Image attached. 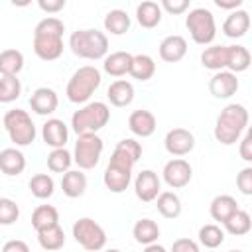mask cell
<instances>
[{
    "instance_id": "cell-9",
    "label": "cell",
    "mask_w": 252,
    "mask_h": 252,
    "mask_svg": "<svg viewBox=\"0 0 252 252\" xmlns=\"http://www.w3.org/2000/svg\"><path fill=\"white\" fill-rule=\"evenodd\" d=\"M73 238L89 252H98L106 246L104 228L91 217H81L73 222Z\"/></svg>"
},
{
    "instance_id": "cell-31",
    "label": "cell",
    "mask_w": 252,
    "mask_h": 252,
    "mask_svg": "<svg viewBox=\"0 0 252 252\" xmlns=\"http://www.w3.org/2000/svg\"><path fill=\"white\" fill-rule=\"evenodd\" d=\"M156 207L165 219H177L181 215V199L173 191H161L156 197Z\"/></svg>"
},
{
    "instance_id": "cell-1",
    "label": "cell",
    "mask_w": 252,
    "mask_h": 252,
    "mask_svg": "<svg viewBox=\"0 0 252 252\" xmlns=\"http://www.w3.org/2000/svg\"><path fill=\"white\" fill-rule=\"evenodd\" d=\"M248 126V110L244 104L230 102L226 104L215 122V140L222 146H232L240 140Z\"/></svg>"
},
{
    "instance_id": "cell-48",
    "label": "cell",
    "mask_w": 252,
    "mask_h": 252,
    "mask_svg": "<svg viewBox=\"0 0 252 252\" xmlns=\"http://www.w3.org/2000/svg\"><path fill=\"white\" fill-rule=\"evenodd\" d=\"M215 4L220 8V10H238L242 6V0H215Z\"/></svg>"
},
{
    "instance_id": "cell-47",
    "label": "cell",
    "mask_w": 252,
    "mask_h": 252,
    "mask_svg": "<svg viewBox=\"0 0 252 252\" xmlns=\"http://www.w3.org/2000/svg\"><path fill=\"white\" fill-rule=\"evenodd\" d=\"M2 252H30V246L24 242V240H8L4 246H2Z\"/></svg>"
},
{
    "instance_id": "cell-4",
    "label": "cell",
    "mask_w": 252,
    "mask_h": 252,
    "mask_svg": "<svg viewBox=\"0 0 252 252\" xmlns=\"http://www.w3.org/2000/svg\"><path fill=\"white\" fill-rule=\"evenodd\" d=\"M110 120V108L102 100L87 102L71 116V128L77 136L81 134H96L102 130Z\"/></svg>"
},
{
    "instance_id": "cell-36",
    "label": "cell",
    "mask_w": 252,
    "mask_h": 252,
    "mask_svg": "<svg viewBox=\"0 0 252 252\" xmlns=\"http://www.w3.org/2000/svg\"><path fill=\"white\" fill-rule=\"evenodd\" d=\"M32 195L35 199H49L55 191V181L49 173H35L28 183Z\"/></svg>"
},
{
    "instance_id": "cell-37",
    "label": "cell",
    "mask_w": 252,
    "mask_h": 252,
    "mask_svg": "<svg viewBox=\"0 0 252 252\" xmlns=\"http://www.w3.org/2000/svg\"><path fill=\"white\" fill-rule=\"evenodd\" d=\"M71 163H73V154L65 148L51 150L49 156H47V167L53 173H67Z\"/></svg>"
},
{
    "instance_id": "cell-29",
    "label": "cell",
    "mask_w": 252,
    "mask_h": 252,
    "mask_svg": "<svg viewBox=\"0 0 252 252\" xmlns=\"http://www.w3.org/2000/svg\"><path fill=\"white\" fill-rule=\"evenodd\" d=\"M130 24H132L130 16L124 10H120V8H114V10L106 12V16L102 20L104 30L108 33H112V35H124L130 30Z\"/></svg>"
},
{
    "instance_id": "cell-26",
    "label": "cell",
    "mask_w": 252,
    "mask_h": 252,
    "mask_svg": "<svg viewBox=\"0 0 252 252\" xmlns=\"http://www.w3.org/2000/svg\"><path fill=\"white\" fill-rule=\"evenodd\" d=\"M236 211H238V203L232 195H217L211 201V207H209V213H211L213 220H219V222H224Z\"/></svg>"
},
{
    "instance_id": "cell-23",
    "label": "cell",
    "mask_w": 252,
    "mask_h": 252,
    "mask_svg": "<svg viewBox=\"0 0 252 252\" xmlns=\"http://www.w3.org/2000/svg\"><path fill=\"white\" fill-rule=\"evenodd\" d=\"M161 8L158 2H152V0H146V2H140L136 6V20L142 28L146 30H154L159 26L161 22Z\"/></svg>"
},
{
    "instance_id": "cell-51",
    "label": "cell",
    "mask_w": 252,
    "mask_h": 252,
    "mask_svg": "<svg viewBox=\"0 0 252 252\" xmlns=\"http://www.w3.org/2000/svg\"><path fill=\"white\" fill-rule=\"evenodd\" d=\"M228 252H242V250H228Z\"/></svg>"
},
{
    "instance_id": "cell-39",
    "label": "cell",
    "mask_w": 252,
    "mask_h": 252,
    "mask_svg": "<svg viewBox=\"0 0 252 252\" xmlns=\"http://www.w3.org/2000/svg\"><path fill=\"white\" fill-rule=\"evenodd\" d=\"M22 94V83L18 77H0V102L10 104Z\"/></svg>"
},
{
    "instance_id": "cell-11",
    "label": "cell",
    "mask_w": 252,
    "mask_h": 252,
    "mask_svg": "<svg viewBox=\"0 0 252 252\" xmlns=\"http://www.w3.org/2000/svg\"><path fill=\"white\" fill-rule=\"evenodd\" d=\"M163 181L167 183V187L171 189H181L185 185H189L191 177H193V167L187 159L183 158H175V159H169L165 165H163Z\"/></svg>"
},
{
    "instance_id": "cell-32",
    "label": "cell",
    "mask_w": 252,
    "mask_h": 252,
    "mask_svg": "<svg viewBox=\"0 0 252 252\" xmlns=\"http://www.w3.org/2000/svg\"><path fill=\"white\" fill-rule=\"evenodd\" d=\"M59 224V213L53 205H39L33 209L32 213V226L35 228V232L43 230V228H49V226H55Z\"/></svg>"
},
{
    "instance_id": "cell-44",
    "label": "cell",
    "mask_w": 252,
    "mask_h": 252,
    "mask_svg": "<svg viewBox=\"0 0 252 252\" xmlns=\"http://www.w3.org/2000/svg\"><path fill=\"white\" fill-rule=\"evenodd\" d=\"M171 252H201V248L191 238H177L171 244Z\"/></svg>"
},
{
    "instance_id": "cell-46",
    "label": "cell",
    "mask_w": 252,
    "mask_h": 252,
    "mask_svg": "<svg viewBox=\"0 0 252 252\" xmlns=\"http://www.w3.org/2000/svg\"><path fill=\"white\" fill-rule=\"evenodd\" d=\"M65 4H67L65 0H37L39 10H43L47 14H57L59 10L65 8Z\"/></svg>"
},
{
    "instance_id": "cell-12",
    "label": "cell",
    "mask_w": 252,
    "mask_h": 252,
    "mask_svg": "<svg viewBox=\"0 0 252 252\" xmlns=\"http://www.w3.org/2000/svg\"><path fill=\"white\" fill-rule=\"evenodd\" d=\"M163 146H165L167 154H171L175 158H181V156H187V154L193 152L195 136L187 128H171L163 138Z\"/></svg>"
},
{
    "instance_id": "cell-6",
    "label": "cell",
    "mask_w": 252,
    "mask_h": 252,
    "mask_svg": "<svg viewBox=\"0 0 252 252\" xmlns=\"http://www.w3.org/2000/svg\"><path fill=\"white\" fill-rule=\"evenodd\" d=\"M4 128L8 132L10 142H14L18 148H26L30 144H33L37 130L35 124L32 120V116L28 114V110L24 108H12L4 114Z\"/></svg>"
},
{
    "instance_id": "cell-19",
    "label": "cell",
    "mask_w": 252,
    "mask_h": 252,
    "mask_svg": "<svg viewBox=\"0 0 252 252\" xmlns=\"http://www.w3.org/2000/svg\"><path fill=\"white\" fill-rule=\"evenodd\" d=\"M250 30V14L246 10H234L226 16L224 24H222V33L230 39H236V37H242L246 35V32Z\"/></svg>"
},
{
    "instance_id": "cell-13",
    "label": "cell",
    "mask_w": 252,
    "mask_h": 252,
    "mask_svg": "<svg viewBox=\"0 0 252 252\" xmlns=\"http://www.w3.org/2000/svg\"><path fill=\"white\" fill-rule=\"evenodd\" d=\"M134 193L142 203H152L161 193V179L154 169H142L134 179Z\"/></svg>"
},
{
    "instance_id": "cell-33",
    "label": "cell",
    "mask_w": 252,
    "mask_h": 252,
    "mask_svg": "<svg viewBox=\"0 0 252 252\" xmlns=\"http://www.w3.org/2000/svg\"><path fill=\"white\" fill-rule=\"evenodd\" d=\"M130 75L136 81H150L156 75V61L148 55V53H138L132 57V67H130Z\"/></svg>"
},
{
    "instance_id": "cell-27",
    "label": "cell",
    "mask_w": 252,
    "mask_h": 252,
    "mask_svg": "<svg viewBox=\"0 0 252 252\" xmlns=\"http://www.w3.org/2000/svg\"><path fill=\"white\" fill-rule=\"evenodd\" d=\"M201 65L209 71H226V45H211L201 53Z\"/></svg>"
},
{
    "instance_id": "cell-40",
    "label": "cell",
    "mask_w": 252,
    "mask_h": 252,
    "mask_svg": "<svg viewBox=\"0 0 252 252\" xmlns=\"http://www.w3.org/2000/svg\"><path fill=\"white\" fill-rule=\"evenodd\" d=\"M20 219V207L10 197H0V224L10 226Z\"/></svg>"
},
{
    "instance_id": "cell-30",
    "label": "cell",
    "mask_w": 252,
    "mask_h": 252,
    "mask_svg": "<svg viewBox=\"0 0 252 252\" xmlns=\"http://www.w3.org/2000/svg\"><path fill=\"white\" fill-rule=\"evenodd\" d=\"M22 69H24V53L20 49L0 51V75L2 77H18Z\"/></svg>"
},
{
    "instance_id": "cell-10",
    "label": "cell",
    "mask_w": 252,
    "mask_h": 252,
    "mask_svg": "<svg viewBox=\"0 0 252 252\" xmlns=\"http://www.w3.org/2000/svg\"><path fill=\"white\" fill-rule=\"evenodd\" d=\"M63 35L33 32V53L41 61H55L63 55Z\"/></svg>"
},
{
    "instance_id": "cell-28",
    "label": "cell",
    "mask_w": 252,
    "mask_h": 252,
    "mask_svg": "<svg viewBox=\"0 0 252 252\" xmlns=\"http://www.w3.org/2000/svg\"><path fill=\"white\" fill-rule=\"evenodd\" d=\"M132 236L138 244H144V246L154 244L159 238V226L152 219H140V220H136V224L132 228Z\"/></svg>"
},
{
    "instance_id": "cell-18",
    "label": "cell",
    "mask_w": 252,
    "mask_h": 252,
    "mask_svg": "<svg viewBox=\"0 0 252 252\" xmlns=\"http://www.w3.org/2000/svg\"><path fill=\"white\" fill-rule=\"evenodd\" d=\"M187 53V39L183 35H167L161 39L159 43V57L165 61V63H177L185 57Z\"/></svg>"
},
{
    "instance_id": "cell-42",
    "label": "cell",
    "mask_w": 252,
    "mask_h": 252,
    "mask_svg": "<svg viewBox=\"0 0 252 252\" xmlns=\"http://www.w3.org/2000/svg\"><path fill=\"white\" fill-rule=\"evenodd\" d=\"M236 185L242 195H252V167L250 165L240 169V173L236 175Z\"/></svg>"
},
{
    "instance_id": "cell-3",
    "label": "cell",
    "mask_w": 252,
    "mask_h": 252,
    "mask_svg": "<svg viewBox=\"0 0 252 252\" xmlns=\"http://www.w3.org/2000/svg\"><path fill=\"white\" fill-rule=\"evenodd\" d=\"M100 83H102V73L94 65H83L71 75L65 94L73 104H87L89 98L94 94V91L100 87Z\"/></svg>"
},
{
    "instance_id": "cell-8",
    "label": "cell",
    "mask_w": 252,
    "mask_h": 252,
    "mask_svg": "<svg viewBox=\"0 0 252 252\" xmlns=\"http://www.w3.org/2000/svg\"><path fill=\"white\" fill-rule=\"evenodd\" d=\"M102 150H104V142L98 134H81L77 136V142H75L73 163H77L81 171L93 169L98 165Z\"/></svg>"
},
{
    "instance_id": "cell-34",
    "label": "cell",
    "mask_w": 252,
    "mask_h": 252,
    "mask_svg": "<svg viewBox=\"0 0 252 252\" xmlns=\"http://www.w3.org/2000/svg\"><path fill=\"white\" fill-rule=\"evenodd\" d=\"M37 242H39V246H41L43 250H47V252H57V250H61L63 244H65V232H63V228H61L59 224L49 226V228H43V230L37 232Z\"/></svg>"
},
{
    "instance_id": "cell-22",
    "label": "cell",
    "mask_w": 252,
    "mask_h": 252,
    "mask_svg": "<svg viewBox=\"0 0 252 252\" xmlns=\"http://www.w3.org/2000/svg\"><path fill=\"white\" fill-rule=\"evenodd\" d=\"M106 96H108L112 106H118V108L128 106L134 100V85L130 81H126V79H116V81H112L108 85Z\"/></svg>"
},
{
    "instance_id": "cell-49",
    "label": "cell",
    "mask_w": 252,
    "mask_h": 252,
    "mask_svg": "<svg viewBox=\"0 0 252 252\" xmlns=\"http://www.w3.org/2000/svg\"><path fill=\"white\" fill-rule=\"evenodd\" d=\"M144 252H167V250H165V246L154 242V244H148V246L144 248Z\"/></svg>"
},
{
    "instance_id": "cell-41",
    "label": "cell",
    "mask_w": 252,
    "mask_h": 252,
    "mask_svg": "<svg viewBox=\"0 0 252 252\" xmlns=\"http://www.w3.org/2000/svg\"><path fill=\"white\" fill-rule=\"evenodd\" d=\"M116 150H120V152H124L134 163L140 159V156H142V144L138 142V140H134V138H124V140H120L118 144H116Z\"/></svg>"
},
{
    "instance_id": "cell-35",
    "label": "cell",
    "mask_w": 252,
    "mask_h": 252,
    "mask_svg": "<svg viewBox=\"0 0 252 252\" xmlns=\"http://www.w3.org/2000/svg\"><path fill=\"white\" fill-rule=\"evenodd\" d=\"M222 224H224V230H226L228 234H232V236H244V234H248L250 228H252V219H250V215H248L246 211L238 209V211H236L234 215H230Z\"/></svg>"
},
{
    "instance_id": "cell-7",
    "label": "cell",
    "mask_w": 252,
    "mask_h": 252,
    "mask_svg": "<svg viewBox=\"0 0 252 252\" xmlns=\"http://www.w3.org/2000/svg\"><path fill=\"white\" fill-rule=\"evenodd\" d=\"M185 26L189 30L191 39L195 43H199V45L213 43V39L217 35L215 16L207 8H193V10H189V14L185 16Z\"/></svg>"
},
{
    "instance_id": "cell-43",
    "label": "cell",
    "mask_w": 252,
    "mask_h": 252,
    "mask_svg": "<svg viewBox=\"0 0 252 252\" xmlns=\"http://www.w3.org/2000/svg\"><path fill=\"white\" fill-rule=\"evenodd\" d=\"M159 8H161V12L165 10L167 14L179 16V14H183V12L189 8V0H163V2L159 4Z\"/></svg>"
},
{
    "instance_id": "cell-16",
    "label": "cell",
    "mask_w": 252,
    "mask_h": 252,
    "mask_svg": "<svg viewBox=\"0 0 252 252\" xmlns=\"http://www.w3.org/2000/svg\"><path fill=\"white\" fill-rule=\"evenodd\" d=\"M41 138H43L45 146H49L51 150L65 148V144L69 140V128L59 118H47L45 124L41 126Z\"/></svg>"
},
{
    "instance_id": "cell-24",
    "label": "cell",
    "mask_w": 252,
    "mask_h": 252,
    "mask_svg": "<svg viewBox=\"0 0 252 252\" xmlns=\"http://www.w3.org/2000/svg\"><path fill=\"white\" fill-rule=\"evenodd\" d=\"M61 189H63V195L69 199L81 197L87 191V175L81 169H69L67 173H63Z\"/></svg>"
},
{
    "instance_id": "cell-45",
    "label": "cell",
    "mask_w": 252,
    "mask_h": 252,
    "mask_svg": "<svg viewBox=\"0 0 252 252\" xmlns=\"http://www.w3.org/2000/svg\"><path fill=\"white\" fill-rule=\"evenodd\" d=\"M240 158L244 159V161H252V132L250 130H246V134H244V138L240 140Z\"/></svg>"
},
{
    "instance_id": "cell-38",
    "label": "cell",
    "mask_w": 252,
    "mask_h": 252,
    "mask_svg": "<svg viewBox=\"0 0 252 252\" xmlns=\"http://www.w3.org/2000/svg\"><path fill=\"white\" fill-rule=\"evenodd\" d=\"M199 242L205 248H219L224 242V230L219 224H203L199 228Z\"/></svg>"
},
{
    "instance_id": "cell-5",
    "label": "cell",
    "mask_w": 252,
    "mask_h": 252,
    "mask_svg": "<svg viewBox=\"0 0 252 252\" xmlns=\"http://www.w3.org/2000/svg\"><path fill=\"white\" fill-rule=\"evenodd\" d=\"M132 167H134V161L120 150L114 148L112 156H110V161L102 173V181H104V187L110 191V193H124L132 181Z\"/></svg>"
},
{
    "instance_id": "cell-14",
    "label": "cell",
    "mask_w": 252,
    "mask_h": 252,
    "mask_svg": "<svg viewBox=\"0 0 252 252\" xmlns=\"http://www.w3.org/2000/svg\"><path fill=\"white\" fill-rule=\"evenodd\" d=\"M238 87L240 83L230 71H217L209 81V91L215 98H230L232 94H236Z\"/></svg>"
},
{
    "instance_id": "cell-17",
    "label": "cell",
    "mask_w": 252,
    "mask_h": 252,
    "mask_svg": "<svg viewBox=\"0 0 252 252\" xmlns=\"http://www.w3.org/2000/svg\"><path fill=\"white\" fill-rule=\"evenodd\" d=\"M128 128H130V132H132L134 136H138V138H148V136H152V134L156 132L158 120H156V116H154L150 110L140 108V110H134V112L128 116Z\"/></svg>"
},
{
    "instance_id": "cell-50",
    "label": "cell",
    "mask_w": 252,
    "mask_h": 252,
    "mask_svg": "<svg viewBox=\"0 0 252 252\" xmlns=\"http://www.w3.org/2000/svg\"><path fill=\"white\" fill-rule=\"evenodd\" d=\"M104 252H120L118 248H108V250H104Z\"/></svg>"
},
{
    "instance_id": "cell-2",
    "label": "cell",
    "mask_w": 252,
    "mask_h": 252,
    "mask_svg": "<svg viewBox=\"0 0 252 252\" xmlns=\"http://www.w3.org/2000/svg\"><path fill=\"white\" fill-rule=\"evenodd\" d=\"M69 47L73 51V55L81 57V59H104L108 53V37L104 32H98L94 28H87V30H77L71 33L69 37Z\"/></svg>"
},
{
    "instance_id": "cell-20",
    "label": "cell",
    "mask_w": 252,
    "mask_h": 252,
    "mask_svg": "<svg viewBox=\"0 0 252 252\" xmlns=\"http://www.w3.org/2000/svg\"><path fill=\"white\" fill-rule=\"evenodd\" d=\"M26 169V156L18 148H4L0 152V171L8 177H18Z\"/></svg>"
},
{
    "instance_id": "cell-15",
    "label": "cell",
    "mask_w": 252,
    "mask_h": 252,
    "mask_svg": "<svg viewBox=\"0 0 252 252\" xmlns=\"http://www.w3.org/2000/svg\"><path fill=\"white\" fill-rule=\"evenodd\" d=\"M30 106H32V110H33L35 114H39V116H49V114H53V112L57 110V106H59V96H57V93H55L53 89H49V87H39V89H35V91L32 93V96H30Z\"/></svg>"
},
{
    "instance_id": "cell-21",
    "label": "cell",
    "mask_w": 252,
    "mask_h": 252,
    "mask_svg": "<svg viewBox=\"0 0 252 252\" xmlns=\"http://www.w3.org/2000/svg\"><path fill=\"white\" fill-rule=\"evenodd\" d=\"M132 53L130 51H114L104 57L102 61V71L110 77H124L130 73L132 67Z\"/></svg>"
},
{
    "instance_id": "cell-25",
    "label": "cell",
    "mask_w": 252,
    "mask_h": 252,
    "mask_svg": "<svg viewBox=\"0 0 252 252\" xmlns=\"http://www.w3.org/2000/svg\"><path fill=\"white\" fill-rule=\"evenodd\" d=\"M250 51L244 45H226V71L242 73L250 67Z\"/></svg>"
}]
</instances>
